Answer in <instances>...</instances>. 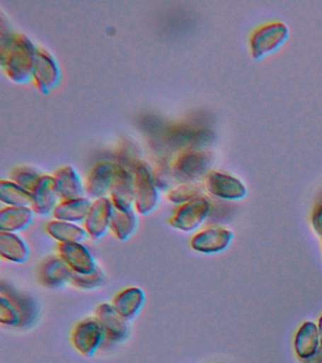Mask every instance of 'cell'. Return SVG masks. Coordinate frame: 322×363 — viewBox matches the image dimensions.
<instances>
[{
  "instance_id": "32",
  "label": "cell",
  "mask_w": 322,
  "mask_h": 363,
  "mask_svg": "<svg viewBox=\"0 0 322 363\" xmlns=\"http://www.w3.org/2000/svg\"><path fill=\"white\" fill-rule=\"evenodd\" d=\"M304 363H322V347L318 349L312 356L305 359Z\"/></svg>"
},
{
  "instance_id": "22",
  "label": "cell",
  "mask_w": 322,
  "mask_h": 363,
  "mask_svg": "<svg viewBox=\"0 0 322 363\" xmlns=\"http://www.w3.org/2000/svg\"><path fill=\"white\" fill-rule=\"evenodd\" d=\"M47 235L59 243H84L88 240L89 235L80 224L52 220L45 226Z\"/></svg>"
},
{
  "instance_id": "8",
  "label": "cell",
  "mask_w": 322,
  "mask_h": 363,
  "mask_svg": "<svg viewBox=\"0 0 322 363\" xmlns=\"http://www.w3.org/2000/svg\"><path fill=\"white\" fill-rule=\"evenodd\" d=\"M110 199L115 207L121 210L134 209V172L117 163Z\"/></svg>"
},
{
  "instance_id": "3",
  "label": "cell",
  "mask_w": 322,
  "mask_h": 363,
  "mask_svg": "<svg viewBox=\"0 0 322 363\" xmlns=\"http://www.w3.org/2000/svg\"><path fill=\"white\" fill-rule=\"evenodd\" d=\"M134 209L141 216L151 215L160 203V189L155 183L154 172L146 162L141 161L134 169Z\"/></svg>"
},
{
  "instance_id": "9",
  "label": "cell",
  "mask_w": 322,
  "mask_h": 363,
  "mask_svg": "<svg viewBox=\"0 0 322 363\" xmlns=\"http://www.w3.org/2000/svg\"><path fill=\"white\" fill-rule=\"evenodd\" d=\"M117 163L111 161H101L96 164L87 175L86 193L92 200L108 197L113 182H114Z\"/></svg>"
},
{
  "instance_id": "4",
  "label": "cell",
  "mask_w": 322,
  "mask_h": 363,
  "mask_svg": "<svg viewBox=\"0 0 322 363\" xmlns=\"http://www.w3.org/2000/svg\"><path fill=\"white\" fill-rule=\"evenodd\" d=\"M71 342L76 350L91 357L106 342L105 330L97 317L86 318L73 328Z\"/></svg>"
},
{
  "instance_id": "21",
  "label": "cell",
  "mask_w": 322,
  "mask_h": 363,
  "mask_svg": "<svg viewBox=\"0 0 322 363\" xmlns=\"http://www.w3.org/2000/svg\"><path fill=\"white\" fill-rule=\"evenodd\" d=\"M93 201L88 197L61 201L53 212V218L67 223H84L91 210Z\"/></svg>"
},
{
  "instance_id": "28",
  "label": "cell",
  "mask_w": 322,
  "mask_h": 363,
  "mask_svg": "<svg viewBox=\"0 0 322 363\" xmlns=\"http://www.w3.org/2000/svg\"><path fill=\"white\" fill-rule=\"evenodd\" d=\"M22 318L21 312L13 301L6 295H0V323L8 326L21 328Z\"/></svg>"
},
{
  "instance_id": "10",
  "label": "cell",
  "mask_w": 322,
  "mask_h": 363,
  "mask_svg": "<svg viewBox=\"0 0 322 363\" xmlns=\"http://www.w3.org/2000/svg\"><path fill=\"white\" fill-rule=\"evenodd\" d=\"M57 252L74 274H90L98 268L94 255L84 243H59Z\"/></svg>"
},
{
  "instance_id": "20",
  "label": "cell",
  "mask_w": 322,
  "mask_h": 363,
  "mask_svg": "<svg viewBox=\"0 0 322 363\" xmlns=\"http://www.w3.org/2000/svg\"><path fill=\"white\" fill-rule=\"evenodd\" d=\"M0 254L10 262L23 264L30 259V249L26 240L18 233L0 232Z\"/></svg>"
},
{
  "instance_id": "13",
  "label": "cell",
  "mask_w": 322,
  "mask_h": 363,
  "mask_svg": "<svg viewBox=\"0 0 322 363\" xmlns=\"http://www.w3.org/2000/svg\"><path fill=\"white\" fill-rule=\"evenodd\" d=\"M96 317L106 333V340L113 343L124 342L129 337L128 320L124 319L112 303H103L98 306Z\"/></svg>"
},
{
  "instance_id": "17",
  "label": "cell",
  "mask_w": 322,
  "mask_h": 363,
  "mask_svg": "<svg viewBox=\"0 0 322 363\" xmlns=\"http://www.w3.org/2000/svg\"><path fill=\"white\" fill-rule=\"evenodd\" d=\"M53 177L55 179L56 187L61 201L86 197V184L74 167H62L56 170Z\"/></svg>"
},
{
  "instance_id": "26",
  "label": "cell",
  "mask_w": 322,
  "mask_h": 363,
  "mask_svg": "<svg viewBox=\"0 0 322 363\" xmlns=\"http://www.w3.org/2000/svg\"><path fill=\"white\" fill-rule=\"evenodd\" d=\"M318 328L315 323L307 322L301 325L295 340V349L299 357L307 359L315 354L318 349Z\"/></svg>"
},
{
  "instance_id": "33",
  "label": "cell",
  "mask_w": 322,
  "mask_h": 363,
  "mask_svg": "<svg viewBox=\"0 0 322 363\" xmlns=\"http://www.w3.org/2000/svg\"><path fill=\"white\" fill-rule=\"evenodd\" d=\"M318 333H319V339H321V345H322V316L321 317V319H319Z\"/></svg>"
},
{
  "instance_id": "23",
  "label": "cell",
  "mask_w": 322,
  "mask_h": 363,
  "mask_svg": "<svg viewBox=\"0 0 322 363\" xmlns=\"http://www.w3.org/2000/svg\"><path fill=\"white\" fill-rule=\"evenodd\" d=\"M138 229V216L135 209L121 210L114 206L111 218V230L120 241H127L134 237Z\"/></svg>"
},
{
  "instance_id": "29",
  "label": "cell",
  "mask_w": 322,
  "mask_h": 363,
  "mask_svg": "<svg viewBox=\"0 0 322 363\" xmlns=\"http://www.w3.org/2000/svg\"><path fill=\"white\" fill-rule=\"evenodd\" d=\"M105 280V274L98 267L94 272L90 274H78L73 272L71 284L76 288L84 289V291H92V289L100 288Z\"/></svg>"
},
{
  "instance_id": "11",
  "label": "cell",
  "mask_w": 322,
  "mask_h": 363,
  "mask_svg": "<svg viewBox=\"0 0 322 363\" xmlns=\"http://www.w3.org/2000/svg\"><path fill=\"white\" fill-rule=\"evenodd\" d=\"M234 234L230 230L219 226H210L197 233L191 238L190 246L202 254H216L224 251L230 245Z\"/></svg>"
},
{
  "instance_id": "12",
  "label": "cell",
  "mask_w": 322,
  "mask_h": 363,
  "mask_svg": "<svg viewBox=\"0 0 322 363\" xmlns=\"http://www.w3.org/2000/svg\"><path fill=\"white\" fill-rule=\"evenodd\" d=\"M113 208L114 203L110 197L93 201L91 210L84 223V228L93 240H100L108 233L111 226Z\"/></svg>"
},
{
  "instance_id": "31",
  "label": "cell",
  "mask_w": 322,
  "mask_h": 363,
  "mask_svg": "<svg viewBox=\"0 0 322 363\" xmlns=\"http://www.w3.org/2000/svg\"><path fill=\"white\" fill-rule=\"evenodd\" d=\"M312 223L314 229L318 233L319 237L322 238V206L316 207L313 213Z\"/></svg>"
},
{
  "instance_id": "6",
  "label": "cell",
  "mask_w": 322,
  "mask_h": 363,
  "mask_svg": "<svg viewBox=\"0 0 322 363\" xmlns=\"http://www.w3.org/2000/svg\"><path fill=\"white\" fill-rule=\"evenodd\" d=\"M289 30L282 23H271L259 28L251 38V51L257 60L265 58L278 50L287 42Z\"/></svg>"
},
{
  "instance_id": "15",
  "label": "cell",
  "mask_w": 322,
  "mask_h": 363,
  "mask_svg": "<svg viewBox=\"0 0 322 363\" xmlns=\"http://www.w3.org/2000/svg\"><path fill=\"white\" fill-rule=\"evenodd\" d=\"M33 195V209L42 217L52 215L61 201L53 175H42Z\"/></svg>"
},
{
  "instance_id": "7",
  "label": "cell",
  "mask_w": 322,
  "mask_h": 363,
  "mask_svg": "<svg viewBox=\"0 0 322 363\" xmlns=\"http://www.w3.org/2000/svg\"><path fill=\"white\" fill-rule=\"evenodd\" d=\"M62 72L57 60L44 48H38L33 81L42 92L47 94L60 84Z\"/></svg>"
},
{
  "instance_id": "18",
  "label": "cell",
  "mask_w": 322,
  "mask_h": 363,
  "mask_svg": "<svg viewBox=\"0 0 322 363\" xmlns=\"http://www.w3.org/2000/svg\"><path fill=\"white\" fill-rule=\"evenodd\" d=\"M146 303L145 291L139 286H128L115 294L112 305L118 313L128 320H134L140 314Z\"/></svg>"
},
{
  "instance_id": "2",
  "label": "cell",
  "mask_w": 322,
  "mask_h": 363,
  "mask_svg": "<svg viewBox=\"0 0 322 363\" xmlns=\"http://www.w3.org/2000/svg\"><path fill=\"white\" fill-rule=\"evenodd\" d=\"M212 155L202 150L180 152L171 164L172 174L180 184L197 183L210 169Z\"/></svg>"
},
{
  "instance_id": "27",
  "label": "cell",
  "mask_w": 322,
  "mask_h": 363,
  "mask_svg": "<svg viewBox=\"0 0 322 363\" xmlns=\"http://www.w3.org/2000/svg\"><path fill=\"white\" fill-rule=\"evenodd\" d=\"M202 196H205L203 187L197 183L180 184L168 193V201L178 206H182Z\"/></svg>"
},
{
  "instance_id": "19",
  "label": "cell",
  "mask_w": 322,
  "mask_h": 363,
  "mask_svg": "<svg viewBox=\"0 0 322 363\" xmlns=\"http://www.w3.org/2000/svg\"><path fill=\"white\" fill-rule=\"evenodd\" d=\"M35 216L33 207H4L0 211V232L25 231L32 225Z\"/></svg>"
},
{
  "instance_id": "1",
  "label": "cell",
  "mask_w": 322,
  "mask_h": 363,
  "mask_svg": "<svg viewBox=\"0 0 322 363\" xmlns=\"http://www.w3.org/2000/svg\"><path fill=\"white\" fill-rule=\"evenodd\" d=\"M38 48L29 37L18 33L12 47L0 55L1 67L11 81L18 84L33 81Z\"/></svg>"
},
{
  "instance_id": "16",
  "label": "cell",
  "mask_w": 322,
  "mask_h": 363,
  "mask_svg": "<svg viewBox=\"0 0 322 363\" xmlns=\"http://www.w3.org/2000/svg\"><path fill=\"white\" fill-rule=\"evenodd\" d=\"M205 187L214 197L224 200H240L247 194V189L241 182L222 172L209 173Z\"/></svg>"
},
{
  "instance_id": "5",
  "label": "cell",
  "mask_w": 322,
  "mask_h": 363,
  "mask_svg": "<svg viewBox=\"0 0 322 363\" xmlns=\"http://www.w3.org/2000/svg\"><path fill=\"white\" fill-rule=\"evenodd\" d=\"M212 210V203L208 198L202 196L179 206L169 218V224L172 228L178 231L190 233L199 228Z\"/></svg>"
},
{
  "instance_id": "24",
  "label": "cell",
  "mask_w": 322,
  "mask_h": 363,
  "mask_svg": "<svg viewBox=\"0 0 322 363\" xmlns=\"http://www.w3.org/2000/svg\"><path fill=\"white\" fill-rule=\"evenodd\" d=\"M1 294L9 297L21 312L22 318L21 328H28V326L32 325L38 315V305L32 299V297L15 291L8 286H5L4 283H2Z\"/></svg>"
},
{
  "instance_id": "14",
  "label": "cell",
  "mask_w": 322,
  "mask_h": 363,
  "mask_svg": "<svg viewBox=\"0 0 322 363\" xmlns=\"http://www.w3.org/2000/svg\"><path fill=\"white\" fill-rule=\"evenodd\" d=\"M73 272L63 258L52 255L46 258L38 269V280L49 289L61 288L71 283Z\"/></svg>"
},
{
  "instance_id": "25",
  "label": "cell",
  "mask_w": 322,
  "mask_h": 363,
  "mask_svg": "<svg viewBox=\"0 0 322 363\" xmlns=\"http://www.w3.org/2000/svg\"><path fill=\"white\" fill-rule=\"evenodd\" d=\"M0 201L7 206L33 207V195L13 181L0 182Z\"/></svg>"
},
{
  "instance_id": "30",
  "label": "cell",
  "mask_w": 322,
  "mask_h": 363,
  "mask_svg": "<svg viewBox=\"0 0 322 363\" xmlns=\"http://www.w3.org/2000/svg\"><path fill=\"white\" fill-rule=\"evenodd\" d=\"M41 176L40 173L30 169V167H22L13 172L12 178L13 181L18 186L33 193L36 186H38Z\"/></svg>"
}]
</instances>
